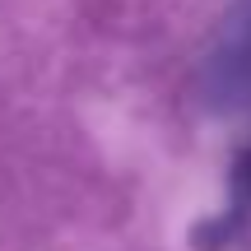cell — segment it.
Masks as SVG:
<instances>
[{
    "mask_svg": "<svg viewBox=\"0 0 251 251\" xmlns=\"http://www.w3.org/2000/svg\"><path fill=\"white\" fill-rule=\"evenodd\" d=\"M251 214V149H242V158L233 163V177H228V214L219 219V228H237Z\"/></svg>",
    "mask_w": 251,
    "mask_h": 251,
    "instance_id": "1",
    "label": "cell"
}]
</instances>
